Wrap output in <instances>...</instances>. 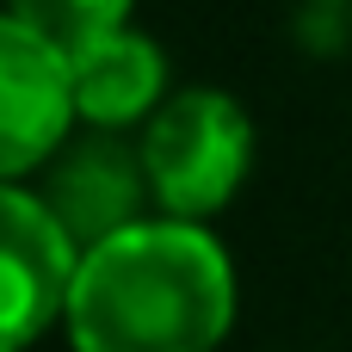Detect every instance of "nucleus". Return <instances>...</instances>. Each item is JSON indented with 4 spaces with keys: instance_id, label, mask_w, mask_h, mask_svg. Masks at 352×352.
<instances>
[{
    "instance_id": "obj_1",
    "label": "nucleus",
    "mask_w": 352,
    "mask_h": 352,
    "mask_svg": "<svg viewBox=\"0 0 352 352\" xmlns=\"http://www.w3.org/2000/svg\"><path fill=\"white\" fill-rule=\"evenodd\" d=\"M74 352H217L235 322V272L204 223H136L80 254L68 297Z\"/></svg>"
},
{
    "instance_id": "obj_3",
    "label": "nucleus",
    "mask_w": 352,
    "mask_h": 352,
    "mask_svg": "<svg viewBox=\"0 0 352 352\" xmlns=\"http://www.w3.org/2000/svg\"><path fill=\"white\" fill-rule=\"evenodd\" d=\"M74 105V62L25 31L19 19H0V173L19 186L31 167H50L68 148Z\"/></svg>"
},
{
    "instance_id": "obj_2",
    "label": "nucleus",
    "mask_w": 352,
    "mask_h": 352,
    "mask_svg": "<svg viewBox=\"0 0 352 352\" xmlns=\"http://www.w3.org/2000/svg\"><path fill=\"white\" fill-rule=\"evenodd\" d=\"M254 161V124L248 111L223 93V87H192L173 93L148 130H142V167H148V192L167 217L179 223H204L217 217L241 173Z\"/></svg>"
},
{
    "instance_id": "obj_5",
    "label": "nucleus",
    "mask_w": 352,
    "mask_h": 352,
    "mask_svg": "<svg viewBox=\"0 0 352 352\" xmlns=\"http://www.w3.org/2000/svg\"><path fill=\"white\" fill-rule=\"evenodd\" d=\"M56 223L87 248L124 235L142 223V198H148V167H142V148H124L111 130H93L80 142H68L56 161H50V186L37 192Z\"/></svg>"
},
{
    "instance_id": "obj_4",
    "label": "nucleus",
    "mask_w": 352,
    "mask_h": 352,
    "mask_svg": "<svg viewBox=\"0 0 352 352\" xmlns=\"http://www.w3.org/2000/svg\"><path fill=\"white\" fill-rule=\"evenodd\" d=\"M0 278H6V340H0L6 352H25L56 316H68L80 278V241L25 186L0 192Z\"/></svg>"
},
{
    "instance_id": "obj_6",
    "label": "nucleus",
    "mask_w": 352,
    "mask_h": 352,
    "mask_svg": "<svg viewBox=\"0 0 352 352\" xmlns=\"http://www.w3.org/2000/svg\"><path fill=\"white\" fill-rule=\"evenodd\" d=\"M74 62V105H80V124L93 130H124V124H142L155 118L173 93H167V56L155 37L142 31H111L99 43H87Z\"/></svg>"
},
{
    "instance_id": "obj_7",
    "label": "nucleus",
    "mask_w": 352,
    "mask_h": 352,
    "mask_svg": "<svg viewBox=\"0 0 352 352\" xmlns=\"http://www.w3.org/2000/svg\"><path fill=\"white\" fill-rule=\"evenodd\" d=\"M6 19H19V25L37 31L43 43H56L62 56H80L87 43L124 31L130 0H12Z\"/></svg>"
}]
</instances>
